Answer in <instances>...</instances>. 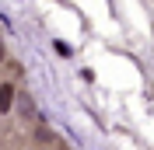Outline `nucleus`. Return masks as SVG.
Listing matches in <instances>:
<instances>
[{
	"label": "nucleus",
	"mask_w": 154,
	"mask_h": 150,
	"mask_svg": "<svg viewBox=\"0 0 154 150\" xmlns=\"http://www.w3.org/2000/svg\"><path fill=\"white\" fill-rule=\"evenodd\" d=\"M14 108V84H0V115Z\"/></svg>",
	"instance_id": "1"
},
{
	"label": "nucleus",
	"mask_w": 154,
	"mask_h": 150,
	"mask_svg": "<svg viewBox=\"0 0 154 150\" xmlns=\"http://www.w3.org/2000/svg\"><path fill=\"white\" fill-rule=\"evenodd\" d=\"M0 63H4V38H0Z\"/></svg>",
	"instance_id": "2"
}]
</instances>
